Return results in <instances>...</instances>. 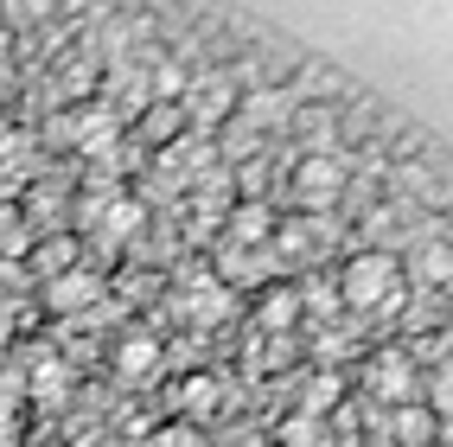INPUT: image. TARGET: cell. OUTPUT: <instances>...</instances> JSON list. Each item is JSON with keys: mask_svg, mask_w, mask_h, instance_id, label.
Masks as SVG:
<instances>
[{"mask_svg": "<svg viewBox=\"0 0 453 447\" xmlns=\"http://www.w3.org/2000/svg\"><path fill=\"white\" fill-rule=\"evenodd\" d=\"M58 135L65 141H77V154H115L122 147V115H115V103H89V109H77L71 122H58Z\"/></svg>", "mask_w": 453, "mask_h": 447, "instance_id": "obj_2", "label": "cell"}, {"mask_svg": "<svg viewBox=\"0 0 453 447\" xmlns=\"http://www.w3.org/2000/svg\"><path fill=\"white\" fill-rule=\"evenodd\" d=\"M268 268H275V256H256V250H236V243L218 250V275L224 281H262Z\"/></svg>", "mask_w": 453, "mask_h": 447, "instance_id": "obj_11", "label": "cell"}, {"mask_svg": "<svg viewBox=\"0 0 453 447\" xmlns=\"http://www.w3.org/2000/svg\"><path fill=\"white\" fill-rule=\"evenodd\" d=\"M281 447H326L319 415H288V422H281Z\"/></svg>", "mask_w": 453, "mask_h": 447, "instance_id": "obj_18", "label": "cell"}, {"mask_svg": "<svg viewBox=\"0 0 453 447\" xmlns=\"http://www.w3.org/2000/svg\"><path fill=\"white\" fill-rule=\"evenodd\" d=\"M268 230H275V218H268V204H236L230 212V230H224V243H236V250H268Z\"/></svg>", "mask_w": 453, "mask_h": 447, "instance_id": "obj_5", "label": "cell"}, {"mask_svg": "<svg viewBox=\"0 0 453 447\" xmlns=\"http://www.w3.org/2000/svg\"><path fill=\"white\" fill-rule=\"evenodd\" d=\"M45 294H51V307H58V313H89V307L103 301V281L89 275V268H77V275H58Z\"/></svg>", "mask_w": 453, "mask_h": 447, "instance_id": "obj_6", "label": "cell"}, {"mask_svg": "<svg viewBox=\"0 0 453 447\" xmlns=\"http://www.w3.org/2000/svg\"><path fill=\"white\" fill-rule=\"evenodd\" d=\"M71 262V243H45V268H65Z\"/></svg>", "mask_w": 453, "mask_h": 447, "instance_id": "obj_23", "label": "cell"}, {"mask_svg": "<svg viewBox=\"0 0 453 447\" xmlns=\"http://www.w3.org/2000/svg\"><path fill=\"white\" fill-rule=\"evenodd\" d=\"M141 218H147V212H141V198H109L96 224H103L109 243H122V236H134V230H141Z\"/></svg>", "mask_w": 453, "mask_h": 447, "instance_id": "obj_14", "label": "cell"}, {"mask_svg": "<svg viewBox=\"0 0 453 447\" xmlns=\"http://www.w3.org/2000/svg\"><path fill=\"white\" fill-rule=\"evenodd\" d=\"M26 390H33V403L58 409V403L77 390V371L65 365V358H39V365H33V383H26Z\"/></svg>", "mask_w": 453, "mask_h": 447, "instance_id": "obj_7", "label": "cell"}, {"mask_svg": "<svg viewBox=\"0 0 453 447\" xmlns=\"http://www.w3.org/2000/svg\"><path fill=\"white\" fill-rule=\"evenodd\" d=\"M160 365V345L154 339H147V333H134V339H122V351H115V371H122V377H147V371H154Z\"/></svg>", "mask_w": 453, "mask_h": 447, "instance_id": "obj_15", "label": "cell"}, {"mask_svg": "<svg viewBox=\"0 0 453 447\" xmlns=\"http://www.w3.org/2000/svg\"><path fill=\"white\" fill-rule=\"evenodd\" d=\"M300 301H307V313H339V288H332V281H307Z\"/></svg>", "mask_w": 453, "mask_h": 447, "instance_id": "obj_21", "label": "cell"}, {"mask_svg": "<svg viewBox=\"0 0 453 447\" xmlns=\"http://www.w3.org/2000/svg\"><path fill=\"white\" fill-rule=\"evenodd\" d=\"M230 96H236L230 77H204V83H198V96H192V122H198V128H211V122H218V115L230 109Z\"/></svg>", "mask_w": 453, "mask_h": 447, "instance_id": "obj_13", "label": "cell"}, {"mask_svg": "<svg viewBox=\"0 0 453 447\" xmlns=\"http://www.w3.org/2000/svg\"><path fill=\"white\" fill-rule=\"evenodd\" d=\"M7 441H13V428H7V422H0V447H7Z\"/></svg>", "mask_w": 453, "mask_h": 447, "instance_id": "obj_24", "label": "cell"}, {"mask_svg": "<svg viewBox=\"0 0 453 447\" xmlns=\"http://www.w3.org/2000/svg\"><path fill=\"white\" fill-rule=\"evenodd\" d=\"M339 301L357 307V313H396L403 307V262L389 256V250H365V256L345 268Z\"/></svg>", "mask_w": 453, "mask_h": 447, "instance_id": "obj_1", "label": "cell"}, {"mask_svg": "<svg viewBox=\"0 0 453 447\" xmlns=\"http://www.w3.org/2000/svg\"><path fill=\"white\" fill-rule=\"evenodd\" d=\"M409 275H415V281H428V288L453 281V250H447V243H421V250L409 256Z\"/></svg>", "mask_w": 453, "mask_h": 447, "instance_id": "obj_12", "label": "cell"}, {"mask_svg": "<svg viewBox=\"0 0 453 447\" xmlns=\"http://www.w3.org/2000/svg\"><path fill=\"white\" fill-rule=\"evenodd\" d=\"M294 320H300V294L294 288H281V294L262 301V326H294Z\"/></svg>", "mask_w": 453, "mask_h": 447, "instance_id": "obj_19", "label": "cell"}, {"mask_svg": "<svg viewBox=\"0 0 453 447\" xmlns=\"http://www.w3.org/2000/svg\"><path fill=\"white\" fill-rule=\"evenodd\" d=\"M371 390H377L383 403H409V397H415V371H409L403 351H383L377 365H371Z\"/></svg>", "mask_w": 453, "mask_h": 447, "instance_id": "obj_8", "label": "cell"}, {"mask_svg": "<svg viewBox=\"0 0 453 447\" xmlns=\"http://www.w3.org/2000/svg\"><path fill=\"white\" fill-rule=\"evenodd\" d=\"M160 173H166V179H198V173H211V147H204L198 135L166 141V147H160Z\"/></svg>", "mask_w": 453, "mask_h": 447, "instance_id": "obj_9", "label": "cell"}, {"mask_svg": "<svg viewBox=\"0 0 453 447\" xmlns=\"http://www.w3.org/2000/svg\"><path fill=\"white\" fill-rule=\"evenodd\" d=\"M173 128H179V103H160L154 115H147V135L154 141H173Z\"/></svg>", "mask_w": 453, "mask_h": 447, "instance_id": "obj_22", "label": "cell"}, {"mask_svg": "<svg viewBox=\"0 0 453 447\" xmlns=\"http://www.w3.org/2000/svg\"><path fill=\"white\" fill-rule=\"evenodd\" d=\"M218 397H224V390H218V377H192L173 403L186 409V415H211V409H218Z\"/></svg>", "mask_w": 453, "mask_h": 447, "instance_id": "obj_16", "label": "cell"}, {"mask_svg": "<svg viewBox=\"0 0 453 447\" xmlns=\"http://www.w3.org/2000/svg\"><path fill=\"white\" fill-rule=\"evenodd\" d=\"M179 313H186V320H198V326H218L224 313H230V288L224 281H192V294H186V301H179Z\"/></svg>", "mask_w": 453, "mask_h": 447, "instance_id": "obj_10", "label": "cell"}, {"mask_svg": "<svg viewBox=\"0 0 453 447\" xmlns=\"http://www.w3.org/2000/svg\"><path fill=\"white\" fill-rule=\"evenodd\" d=\"M294 192H300L307 212H326V204L345 192V166L332 160V154H307V160H300V173H294Z\"/></svg>", "mask_w": 453, "mask_h": 447, "instance_id": "obj_3", "label": "cell"}, {"mask_svg": "<svg viewBox=\"0 0 453 447\" xmlns=\"http://www.w3.org/2000/svg\"><path fill=\"white\" fill-rule=\"evenodd\" d=\"M428 409L434 415H453V358L434 371V383H428Z\"/></svg>", "mask_w": 453, "mask_h": 447, "instance_id": "obj_20", "label": "cell"}, {"mask_svg": "<svg viewBox=\"0 0 453 447\" xmlns=\"http://www.w3.org/2000/svg\"><path fill=\"white\" fill-rule=\"evenodd\" d=\"M396 435H403L409 447H421V441L434 435V409H421V403H403V409H396Z\"/></svg>", "mask_w": 453, "mask_h": 447, "instance_id": "obj_17", "label": "cell"}, {"mask_svg": "<svg viewBox=\"0 0 453 447\" xmlns=\"http://www.w3.org/2000/svg\"><path fill=\"white\" fill-rule=\"evenodd\" d=\"M288 115H294V96H288V89H250V96H243V115H236V122H243L250 135H262V128L288 122Z\"/></svg>", "mask_w": 453, "mask_h": 447, "instance_id": "obj_4", "label": "cell"}]
</instances>
